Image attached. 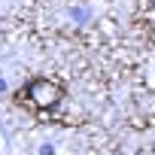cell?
<instances>
[{
  "instance_id": "6da1fadb",
  "label": "cell",
  "mask_w": 155,
  "mask_h": 155,
  "mask_svg": "<svg viewBox=\"0 0 155 155\" xmlns=\"http://www.w3.org/2000/svg\"><path fill=\"white\" fill-rule=\"evenodd\" d=\"M28 94L34 97V104H37V107H55V104H58V97H61V88H58L55 82L37 79V82L28 88Z\"/></svg>"
}]
</instances>
